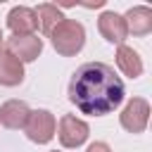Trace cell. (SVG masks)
Instances as JSON below:
<instances>
[{"label":"cell","instance_id":"7a4b0ae2","mask_svg":"<svg viewBox=\"0 0 152 152\" xmlns=\"http://www.w3.org/2000/svg\"><path fill=\"white\" fill-rule=\"evenodd\" d=\"M52 48L62 57H74L83 50L86 45V28L76 19H62L52 31H50Z\"/></svg>","mask_w":152,"mask_h":152},{"label":"cell","instance_id":"2e32d148","mask_svg":"<svg viewBox=\"0 0 152 152\" xmlns=\"http://www.w3.org/2000/svg\"><path fill=\"white\" fill-rule=\"evenodd\" d=\"M52 152H57V150H52Z\"/></svg>","mask_w":152,"mask_h":152},{"label":"cell","instance_id":"9c48e42d","mask_svg":"<svg viewBox=\"0 0 152 152\" xmlns=\"http://www.w3.org/2000/svg\"><path fill=\"white\" fill-rule=\"evenodd\" d=\"M28 114H31V109H28V104L24 100H7L0 107V124L5 128H12V131L24 128Z\"/></svg>","mask_w":152,"mask_h":152},{"label":"cell","instance_id":"5bb4252c","mask_svg":"<svg viewBox=\"0 0 152 152\" xmlns=\"http://www.w3.org/2000/svg\"><path fill=\"white\" fill-rule=\"evenodd\" d=\"M86 152H112V150H109V145H107V142L95 140L93 145H88V150H86Z\"/></svg>","mask_w":152,"mask_h":152},{"label":"cell","instance_id":"30bf717a","mask_svg":"<svg viewBox=\"0 0 152 152\" xmlns=\"http://www.w3.org/2000/svg\"><path fill=\"white\" fill-rule=\"evenodd\" d=\"M24 81V64L7 50L0 52V86L14 88Z\"/></svg>","mask_w":152,"mask_h":152},{"label":"cell","instance_id":"ba28073f","mask_svg":"<svg viewBox=\"0 0 152 152\" xmlns=\"http://www.w3.org/2000/svg\"><path fill=\"white\" fill-rule=\"evenodd\" d=\"M7 26L14 36H33V31L38 28V19L36 12L26 5H17L10 10L7 14Z\"/></svg>","mask_w":152,"mask_h":152},{"label":"cell","instance_id":"8992f818","mask_svg":"<svg viewBox=\"0 0 152 152\" xmlns=\"http://www.w3.org/2000/svg\"><path fill=\"white\" fill-rule=\"evenodd\" d=\"M97 28H100V33H102V38L107 43H116V45H124L126 36H128L124 17L112 12V10H107V12H102L97 17Z\"/></svg>","mask_w":152,"mask_h":152},{"label":"cell","instance_id":"4fadbf2b","mask_svg":"<svg viewBox=\"0 0 152 152\" xmlns=\"http://www.w3.org/2000/svg\"><path fill=\"white\" fill-rule=\"evenodd\" d=\"M33 12H36V19H38V28H40L45 36H50V31L64 19V17H62V10H59L57 5H50V2H40Z\"/></svg>","mask_w":152,"mask_h":152},{"label":"cell","instance_id":"52a82bcc","mask_svg":"<svg viewBox=\"0 0 152 152\" xmlns=\"http://www.w3.org/2000/svg\"><path fill=\"white\" fill-rule=\"evenodd\" d=\"M7 52H12L21 64L24 62H33L43 52V40L36 33L33 36H12L7 40Z\"/></svg>","mask_w":152,"mask_h":152},{"label":"cell","instance_id":"5b68a950","mask_svg":"<svg viewBox=\"0 0 152 152\" xmlns=\"http://www.w3.org/2000/svg\"><path fill=\"white\" fill-rule=\"evenodd\" d=\"M88 135H90V128H88V124H86L83 119H78V116H74V114H64V116L59 119L57 138H59L62 147H69V150L81 147V145L88 140Z\"/></svg>","mask_w":152,"mask_h":152},{"label":"cell","instance_id":"277c9868","mask_svg":"<svg viewBox=\"0 0 152 152\" xmlns=\"http://www.w3.org/2000/svg\"><path fill=\"white\" fill-rule=\"evenodd\" d=\"M119 121L128 133H142L150 121V102L145 97H131L119 114Z\"/></svg>","mask_w":152,"mask_h":152},{"label":"cell","instance_id":"3957f363","mask_svg":"<svg viewBox=\"0 0 152 152\" xmlns=\"http://www.w3.org/2000/svg\"><path fill=\"white\" fill-rule=\"evenodd\" d=\"M55 131H57V121H55V114L48 112V109H33L24 124V133L31 142L36 145H45L55 138Z\"/></svg>","mask_w":152,"mask_h":152},{"label":"cell","instance_id":"9a60e30c","mask_svg":"<svg viewBox=\"0 0 152 152\" xmlns=\"http://www.w3.org/2000/svg\"><path fill=\"white\" fill-rule=\"evenodd\" d=\"M0 52H2V31H0Z\"/></svg>","mask_w":152,"mask_h":152},{"label":"cell","instance_id":"8fae6325","mask_svg":"<svg viewBox=\"0 0 152 152\" xmlns=\"http://www.w3.org/2000/svg\"><path fill=\"white\" fill-rule=\"evenodd\" d=\"M124 21H126L128 33H133V36H147L152 31V10L147 5H135V7H131L126 12Z\"/></svg>","mask_w":152,"mask_h":152},{"label":"cell","instance_id":"7c38bea8","mask_svg":"<svg viewBox=\"0 0 152 152\" xmlns=\"http://www.w3.org/2000/svg\"><path fill=\"white\" fill-rule=\"evenodd\" d=\"M116 64L124 71V76H128V78H138L142 74V69H145L140 55L128 45H119L116 48Z\"/></svg>","mask_w":152,"mask_h":152},{"label":"cell","instance_id":"6da1fadb","mask_svg":"<svg viewBox=\"0 0 152 152\" xmlns=\"http://www.w3.org/2000/svg\"><path fill=\"white\" fill-rule=\"evenodd\" d=\"M126 97L124 81L104 62L81 64L69 81V100L81 114L104 116L112 114Z\"/></svg>","mask_w":152,"mask_h":152}]
</instances>
